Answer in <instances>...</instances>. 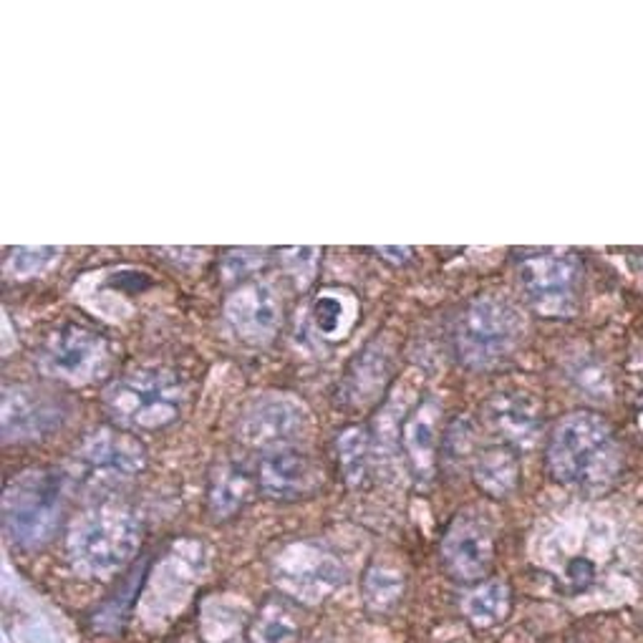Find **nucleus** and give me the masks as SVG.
<instances>
[{
	"mask_svg": "<svg viewBox=\"0 0 643 643\" xmlns=\"http://www.w3.org/2000/svg\"><path fill=\"white\" fill-rule=\"evenodd\" d=\"M547 470L560 485L603 490L621 472V447L601 417L578 411L555 427L547 444Z\"/></svg>",
	"mask_w": 643,
	"mask_h": 643,
	"instance_id": "1",
	"label": "nucleus"
},
{
	"mask_svg": "<svg viewBox=\"0 0 643 643\" xmlns=\"http://www.w3.org/2000/svg\"><path fill=\"white\" fill-rule=\"evenodd\" d=\"M140 546V518L119 504H98L71 525L66 553L76 573L106 580L134 560Z\"/></svg>",
	"mask_w": 643,
	"mask_h": 643,
	"instance_id": "2",
	"label": "nucleus"
},
{
	"mask_svg": "<svg viewBox=\"0 0 643 643\" xmlns=\"http://www.w3.org/2000/svg\"><path fill=\"white\" fill-rule=\"evenodd\" d=\"M66 512V479L56 470H29L13 477L3 495V525L23 550H38Z\"/></svg>",
	"mask_w": 643,
	"mask_h": 643,
	"instance_id": "3",
	"label": "nucleus"
},
{
	"mask_svg": "<svg viewBox=\"0 0 643 643\" xmlns=\"http://www.w3.org/2000/svg\"><path fill=\"white\" fill-rule=\"evenodd\" d=\"M525 334L520 310L497 295H479L461 308L452 343L457 361L470 368H490L518 349Z\"/></svg>",
	"mask_w": 643,
	"mask_h": 643,
	"instance_id": "4",
	"label": "nucleus"
},
{
	"mask_svg": "<svg viewBox=\"0 0 643 643\" xmlns=\"http://www.w3.org/2000/svg\"><path fill=\"white\" fill-rule=\"evenodd\" d=\"M104 406L124 427L165 429L182 414L184 384L167 368H134L106 386Z\"/></svg>",
	"mask_w": 643,
	"mask_h": 643,
	"instance_id": "5",
	"label": "nucleus"
},
{
	"mask_svg": "<svg viewBox=\"0 0 643 643\" xmlns=\"http://www.w3.org/2000/svg\"><path fill=\"white\" fill-rule=\"evenodd\" d=\"M38 366L58 381L84 386L109 368V343L91 328L69 323L43 341Z\"/></svg>",
	"mask_w": 643,
	"mask_h": 643,
	"instance_id": "6",
	"label": "nucleus"
},
{
	"mask_svg": "<svg viewBox=\"0 0 643 643\" xmlns=\"http://www.w3.org/2000/svg\"><path fill=\"white\" fill-rule=\"evenodd\" d=\"M310 429V414L293 396H260L255 399L238 421V436L242 444L258 449L260 454L295 449Z\"/></svg>",
	"mask_w": 643,
	"mask_h": 643,
	"instance_id": "7",
	"label": "nucleus"
},
{
	"mask_svg": "<svg viewBox=\"0 0 643 643\" xmlns=\"http://www.w3.org/2000/svg\"><path fill=\"white\" fill-rule=\"evenodd\" d=\"M580 267L565 255H535L520 263V285L532 310L546 318H563L575 310Z\"/></svg>",
	"mask_w": 643,
	"mask_h": 643,
	"instance_id": "8",
	"label": "nucleus"
},
{
	"mask_svg": "<svg viewBox=\"0 0 643 643\" xmlns=\"http://www.w3.org/2000/svg\"><path fill=\"white\" fill-rule=\"evenodd\" d=\"M73 460L86 482L97 487H114L140 475L147 467V452L131 434L97 429L86 436Z\"/></svg>",
	"mask_w": 643,
	"mask_h": 643,
	"instance_id": "9",
	"label": "nucleus"
},
{
	"mask_svg": "<svg viewBox=\"0 0 643 643\" xmlns=\"http://www.w3.org/2000/svg\"><path fill=\"white\" fill-rule=\"evenodd\" d=\"M495 560L492 528L472 512H461L442 537V563L457 583L485 580Z\"/></svg>",
	"mask_w": 643,
	"mask_h": 643,
	"instance_id": "10",
	"label": "nucleus"
},
{
	"mask_svg": "<svg viewBox=\"0 0 643 643\" xmlns=\"http://www.w3.org/2000/svg\"><path fill=\"white\" fill-rule=\"evenodd\" d=\"M275 573L280 586L295 598L321 601L343 583V568L331 553L313 543H298L275 558Z\"/></svg>",
	"mask_w": 643,
	"mask_h": 643,
	"instance_id": "11",
	"label": "nucleus"
},
{
	"mask_svg": "<svg viewBox=\"0 0 643 643\" xmlns=\"http://www.w3.org/2000/svg\"><path fill=\"white\" fill-rule=\"evenodd\" d=\"M252 472H255L258 492L280 503L306 500L321 490L323 482L318 464L300 447L260 454Z\"/></svg>",
	"mask_w": 643,
	"mask_h": 643,
	"instance_id": "12",
	"label": "nucleus"
},
{
	"mask_svg": "<svg viewBox=\"0 0 643 643\" xmlns=\"http://www.w3.org/2000/svg\"><path fill=\"white\" fill-rule=\"evenodd\" d=\"M61 421H63V406L54 393L33 389V386H13L3 393L5 442H38L56 432Z\"/></svg>",
	"mask_w": 643,
	"mask_h": 643,
	"instance_id": "13",
	"label": "nucleus"
},
{
	"mask_svg": "<svg viewBox=\"0 0 643 643\" xmlns=\"http://www.w3.org/2000/svg\"><path fill=\"white\" fill-rule=\"evenodd\" d=\"M224 318L248 343H267L278 334L283 308L267 283H245L224 303Z\"/></svg>",
	"mask_w": 643,
	"mask_h": 643,
	"instance_id": "14",
	"label": "nucleus"
},
{
	"mask_svg": "<svg viewBox=\"0 0 643 643\" xmlns=\"http://www.w3.org/2000/svg\"><path fill=\"white\" fill-rule=\"evenodd\" d=\"M389 376H392V346L384 336H376L351 361L341 384V402L349 406H366L376 402Z\"/></svg>",
	"mask_w": 643,
	"mask_h": 643,
	"instance_id": "15",
	"label": "nucleus"
},
{
	"mask_svg": "<svg viewBox=\"0 0 643 643\" xmlns=\"http://www.w3.org/2000/svg\"><path fill=\"white\" fill-rule=\"evenodd\" d=\"M485 419L495 432L503 436L507 447H528L540 432V414L528 396L497 393L485 406Z\"/></svg>",
	"mask_w": 643,
	"mask_h": 643,
	"instance_id": "16",
	"label": "nucleus"
},
{
	"mask_svg": "<svg viewBox=\"0 0 643 643\" xmlns=\"http://www.w3.org/2000/svg\"><path fill=\"white\" fill-rule=\"evenodd\" d=\"M258 492L255 472L248 467L235 464V461H223L220 467H215L210 479V490H207V507L215 520L233 518L240 512L245 504L250 503V497Z\"/></svg>",
	"mask_w": 643,
	"mask_h": 643,
	"instance_id": "17",
	"label": "nucleus"
},
{
	"mask_svg": "<svg viewBox=\"0 0 643 643\" xmlns=\"http://www.w3.org/2000/svg\"><path fill=\"white\" fill-rule=\"evenodd\" d=\"M439 404L432 396L424 399L404 421V449L406 460L411 464L414 475L429 479L434 472V454H436V419Z\"/></svg>",
	"mask_w": 643,
	"mask_h": 643,
	"instance_id": "18",
	"label": "nucleus"
},
{
	"mask_svg": "<svg viewBox=\"0 0 643 643\" xmlns=\"http://www.w3.org/2000/svg\"><path fill=\"white\" fill-rule=\"evenodd\" d=\"M300 636L298 608L288 598L275 596L263 603L250 626L248 643H295Z\"/></svg>",
	"mask_w": 643,
	"mask_h": 643,
	"instance_id": "19",
	"label": "nucleus"
},
{
	"mask_svg": "<svg viewBox=\"0 0 643 643\" xmlns=\"http://www.w3.org/2000/svg\"><path fill=\"white\" fill-rule=\"evenodd\" d=\"M520 479V464L512 447L495 444L482 449L475 460V482L492 497H504L515 490Z\"/></svg>",
	"mask_w": 643,
	"mask_h": 643,
	"instance_id": "20",
	"label": "nucleus"
},
{
	"mask_svg": "<svg viewBox=\"0 0 643 643\" xmlns=\"http://www.w3.org/2000/svg\"><path fill=\"white\" fill-rule=\"evenodd\" d=\"M510 603H512L510 586L504 583L503 578H492V580H485V583L472 588L464 596L461 611L467 615V621L477 629H492L507 618Z\"/></svg>",
	"mask_w": 643,
	"mask_h": 643,
	"instance_id": "21",
	"label": "nucleus"
},
{
	"mask_svg": "<svg viewBox=\"0 0 643 643\" xmlns=\"http://www.w3.org/2000/svg\"><path fill=\"white\" fill-rule=\"evenodd\" d=\"M356 313H359V306L353 295L343 288H326L310 306V318L316 331L331 341H338L349 334L356 321Z\"/></svg>",
	"mask_w": 643,
	"mask_h": 643,
	"instance_id": "22",
	"label": "nucleus"
},
{
	"mask_svg": "<svg viewBox=\"0 0 643 643\" xmlns=\"http://www.w3.org/2000/svg\"><path fill=\"white\" fill-rule=\"evenodd\" d=\"M338 461H341V472L343 479L349 482V487H361L368 477L371 467V442L368 434L359 427H351L338 436L336 442Z\"/></svg>",
	"mask_w": 643,
	"mask_h": 643,
	"instance_id": "23",
	"label": "nucleus"
},
{
	"mask_svg": "<svg viewBox=\"0 0 643 643\" xmlns=\"http://www.w3.org/2000/svg\"><path fill=\"white\" fill-rule=\"evenodd\" d=\"M404 593V578L399 571L386 565H371L364 575V598L366 605L374 613H386L399 603Z\"/></svg>",
	"mask_w": 643,
	"mask_h": 643,
	"instance_id": "24",
	"label": "nucleus"
},
{
	"mask_svg": "<svg viewBox=\"0 0 643 643\" xmlns=\"http://www.w3.org/2000/svg\"><path fill=\"white\" fill-rule=\"evenodd\" d=\"M141 578H144V571H140V573L134 571L126 578L122 593L119 596L114 593L112 598L94 613V629L101 630V633H119L124 629L126 613L131 611V598H134V590H140Z\"/></svg>",
	"mask_w": 643,
	"mask_h": 643,
	"instance_id": "25",
	"label": "nucleus"
},
{
	"mask_svg": "<svg viewBox=\"0 0 643 643\" xmlns=\"http://www.w3.org/2000/svg\"><path fill=\"white\" fill-rule=\"evenodd\" d=\"M58 252H61L58 248H15L11 252L8 267H11L15 278H33L56 260Z\"/></svg>",
	"mask_w": 643,
	"mask_h": 643,
	"instance_id": "26",
	"label": "nucleus"
},
{
	"mask_svg": "<svg viewBox=\"0 0 643 643\" xmlns=\"http://www.w3.org/2000/svg\"><path fill=\"white\" fill-rule=\"evenodd\" d=\"M260 255H263V252L258 250H233L224 258V275L230 280L245 278L248 270H252V267H258L263 263Z\"/></svg>",
	"mask_w": 643,
	"mask_h": 643,
	"instance_id": "27",
	"label": "nucleus"
},
{
	"mask_svg": "<svg viewBox=\"0 0 643 643\" xmlns=\"http://www.w3.org/2000/svg\"><path fill=\"white\" fill-rule=\"evenodd\" d=\"M293 258H285V266L291 270V275L295 280H300V285H306L313 278V270H316V248H300V250H291Z\"/></svg>",
	"mask_w": 643,
	"mask_h": 643,
	"instance_id": "28",
	"label": "nucleus"
},
{
	"mask_svg": "<svg viewBox=\"0 0 643 643\" xmlns=\"http://www.w3.org/2000/svg\"><path fill=\"white\" fill-rule=\"evenodd\" d=\"M378 252H381V255H393V263H406V260L414 255L411 248H378Z\"/></svg>",
	"mask_w": 643,
	"mask_h": 643,
	"instance_id": "29",
	"label": "nucleus"
},
{
	"mask_svg": "<svg viewBox=\"0 0 643 643\" xmlns=\"http://www.w3.org/2000/svg\"><path fill=\"white\" fill-rule=\"evenodd\" d=\"M184 643H197V641H195V639H187V641H184Z\"/></svg>",
	"mask_w": 643,
	"mask_h": 643,
	"instance_id": "30",
	"label": "nucleus"
}]
</instances>
